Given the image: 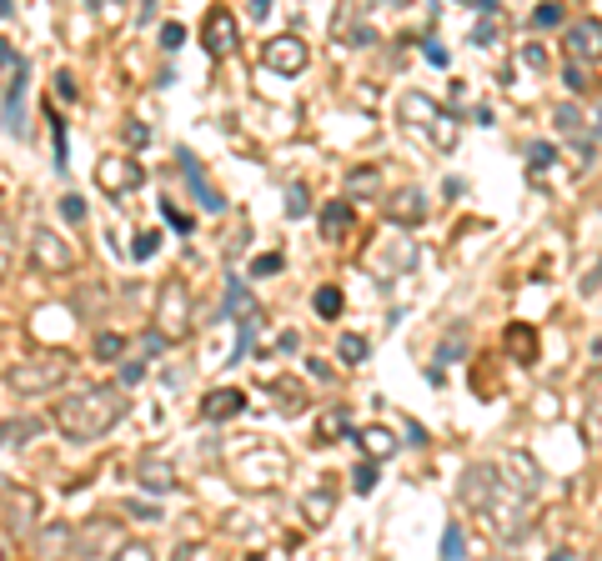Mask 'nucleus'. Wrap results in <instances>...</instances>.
Masks as SVG:
<instances>
[{
  "mask_svg": "<svg viewBox=\"0 0 602 561\" xmlns=\"http://www.w3.org/2000/svg\"><path fill=\"white\" fill-rule=\"evenodd\" d=\"M121 416H126V391H121V386H81V391L61 396V406L51 411L56 431L71 436V441H96V436H106Z\"/></svg>",
  "mask_w": 602,
  "mask_h": 561,
  "instance_id": "obj_1",
  "label": "nucleus"
},
{
  "mask_svg": "<svg viewBox=\"0 0 602 561\" xmlns=\"http://www.w3.org/2000/svg\"><path fill=\"white\" fill-rule=\"evenodd\" d=\"M397 121H402L407 131H422L437 151H452V146H457V116L442 111V106H437L432 96H422V91H402Z\"/></svg>",
  "mask_w": 602,
  "mask_h": 561,
  "instance_id": "obj_2",
  "label": "nucleus"
},
{
  "mask_svg": "<svg viewBox=\"0 0 602 561\" xmlns=\"http://www.w3.org/2000/svg\"><path fill=\"white\" fill-rule=\"evenodd\" d=\"M66 376H71V356H66V351H46V356H31V361L6 366V386L21 391V396H31V391H56Z\"/></svg>",
  "mask_w": 602,
  "mask_h": 561,
  "instance_id": "obj_3",
  "label": "nucleus"
},
{
  "mask_svg": "<svg viewBox=\"0 0 602 561\" xmlns=\"http://www.w3.org/2000/svg\"><path fill=\"white\" fill-rule=\"evenodd\" d=\"M166 341H176V336H186L191 331V291L181 286V281H166L161 286V296H156V321H151Z\"/></svg>",
  "mask_w": 602,
  "mask_h": 561,
  "instance_id": "obj_4",
  "label": "nucleus"
},
{
  "mask_svg": "<svg viewBox=\"0 0 602 561\" xmlns=\"http://www.w3.org/2000/svg\"><path fill=\"white\" fill-rule=\"evenodd\" d=\"M307 61H312V51H307V41H301V36H271V41L261 46V66L276 71V76L307 71Z\"/></svg>",
  "mask_w": 602,
  "mask_h": 561,
  "instance_id": "obj_5",
  "label": "nucleus"
},
{
  "mask_svg": "<svg viewBox=\"0 0 602 561\" xmlns=\"http://www.w3.org/2000/svg\"><path fill=\"white\" fill-rule=\"evenodd\" d=\"M412 266H417V246H412L402 231H392V236H382V241H377V251H372V271H377L382 281L407 276Z\"/></svg>",
  "mask_w": 602,
  "mask_h": 561,
  "instance_id": "obj_6",
  "label": "nucleus"
},
{
  "mask_svg": "<svg viewBox=\"0 0 602 561\" xmlns=\"http://www.w3.org/2000/svg\"><path fill=\"white\" fill-rule=\"evenodd\" d=\"M0 66H6V131L21 136L26 121H21V96H26V61L16 56V46H0Z\"/></svg>",
  "mask_w": 602,
  "mask_h": 561,
  "instance_id": "obj_7",
  "label": "nucleus"
},
{
  "mask_svg": "<svg viewBox=\"0 0 602 561\" xmlns=\"http://www.w3.org/2000/svg\"><path fill=\"white\" fill-rule=\"evenodd\" d=\"M146 181V171L136 166V161H126V156H106L101 166H96V186L106 191V196H126V191H136Z\"/></svg>",
  "mask_w": 602,
  "mask_h": 561,
  "instance_id": "obj_8",
  "label": "nucleus"
},
{
  "mask_svg": "<svg viewBox=\"0 0 602 561\" xmlns=\"http://www.w3.org/2000/svg\"><path fill=\"white\" fill-rule=\"evenodd\" d=\"M31 261H36L41 271L61 276V271L76 266V251H71V241H61L56 231H36V236H31Z\"/></svg>",
  "mask_w": 602,
  "mask_h": 561,
  "instance_id": "obj_9",
  "label": "nucleus"
},
{
  "mask_svg": "<svg viewBox=\"0 0 602 561\" xmlns=\"http://www.w3.org/2000/svg\"><path fill=\"white\" fill-rule=\"evenodd\" d=\"M502 476H512V486H517L522 496H532V491L542 486V466H537L532 451H522V446L502 451Z\"/></svg>",
  "mask_w": 602,
  "mask_h": 561,
  "instance_id": "obj_10",
  "label": "nucleus"
},
{
  "mask_svg": "<svg viewBox=\"0 0 602 561\" xmlns=\"http://www.w3.org/2000/svg\"><path fill=\"white\" fill-rule=\"evenodd\" d=\"M136 481H141L146 491H156V496L176 491V466H171V456H161V451H146V456H141V466H136Z\"/></svg>",
  "mask_w": 602,
  "mask_h": 561,
  "instance_id": "obj_11",
  "label": "nucleus"
},
{
  "mask_svg": "<svg viewBox=\"0 0 602 561\" xmlns=\"http://www.w3.org/2000/svg\"><path fill=\"white\" fill-rule=\"evenodd\" d=\"M567 46H572L577 61L597 66V61H602V21H597V16H582V21L567 31Z\"/></svg>",
  "mask_w": 602,
  "mask_h": 561,
  "instance_id": "obj_12",
  "label": "nucleus"
},
{
  "mask_svg": "<svg viewBox=\"0 0 602 561\" xmlns=\"http://www.w3.org/2000/svg\"><path fill=\"white\" fill-rule=\"evenodd\" d=\"M221 316H231L236 326H256V321H261V306H256V296H251V286H246V281H226Z\"/></svg>",
  "mask_w": 602,
  "mask_h": 561,
  "instance_id": "obj_13",
  "label": "nucleus"
},
{
  "mask_svg": "<svg viewBox=\"0 0 602 561\" xmlns=\"http://www.w3.org/2000/svg\"><path fill=\"white\" fill-rule=\"evenodd\" d=\"M36 526V496L21 486H6V536H26Z\"/></svg>",
  "mask_w": 602,
  "mask_h": 561,
  "instance_id": "obj_14",
  "label": "nucleus"
},
{
  "mask_svg": "<svg viewBox=\"0 0 602 561\" xmlns=\"http://www.w3.org/2000/svg\"><path fill=\"white\" fill-rule=\"evenodd\" d=\"M427 216V196H422V186H402V191H392V201H387V221H397V226H417Z\"/></svg>",
  "mask_w": 602,
  "mask_h": 561,
  "instance_id": "obj_15",
  "label": "nucleus"
},
{
  "mask_svg": "<svg viewBox=\"0 0 602 561\" xmlns=\"http://www.w3.org/2000/svg\"><path fill=\"white\" fill-rule=\"evenodd\" d=\"M206 51L211 56H231L236 51V16L231 11H211L206 16Z\"/></svg>",
  "mask_w": 602,
  "mask_h": 561,
  "instance_id": "obj_16",
  "label": "nucleus"
},
{
  "mask_svg": "<svg viewBox=\"0 0 602 561\" xmlns=\"http://www.w3.org/2000/svg\"><path fill=\"white\" fill-rule=\"evenodd\" d=\"M582 436L592 446H602V376H592L582 391Z\"/></svg>",
  "mask_w": 602,
  "mask_h": 561,
  "instance_id": "obj_17",
  "label": "nucleus"
},
{
  "mask_svg": "<svg viewBox=\"0 0 602 561\" xmlns=\"http://www.w3.org/2000/svg\"><path fill=\"white\" fill-rule=\"evenodd\" d=\"M181 171H186V181H191V191H196V201H201L206 211H226V201L211 191V181H206V171H201V161H196L191 151H181Z\"/></svg>",
  "mask_w": 602,
  "mask_h": 561,
  "instance_id": "obj_18",
  "label": "nucleus"
},
{
  "mask_svg": "<svg viewBox=\"0 0 602 561\" xmlns=\"http://www.w3.org/2000/svg\"><path fill=\"white\" fill-rule=\"evenodd\" d=\"M241 406H246V396H241L236 386H221V391H211V396L201 401V416H206V421H231Z\"/></svg>",
  "mask_w": 602,
  "mask_h": 561,
  "instance_id": "obj_19",
  "label": "nucleus"
},
{
  "mask_svg": "<svg viewBox=\"0 0 602 561\" xmlns=\"http://www.w3.org/2000/svg\"><path fill=\"white\" fill-rule=\"evenodd\" d=\"M347 226H352V206H347V201H327V206H322V236L337 241Z\"/></svg>",
  "mask_w": 602,
  "mask_h": 561,
  "instance_id": "obj_20",
  "label": "nucleus"
},
{
  "mask_svg": "<svg viewBox=\"0 0 602 561\" xmlns=\"http://www.w3.org/2000/svg\"><path fill=\"white\" fill-rule=\"evenodd\" d=\"M507 351H512L517 361H532V356H537V336H532V326H512V331H507Z\"/></svg>",
  "mask_w": 602,
  "mask_h": 561,
  "instance_id": "obj_21",
  "label": "nucleus"
},
{
  "mask_svg": "<svg viewBox=\"0 0 602 561\" xmlns=\"http://www.w3.org/2000/svg\"><path fill=\"white\" fill-rule=\"evenodd\" d=\"M362 446H367L372 456H382V461H387V456L397 451V436H392L387 426H367V431H362Z\"/></svg>",
  "mask_w": 602,
  "mask_h": 561,
  "instance_id": "obj_22",
  "label": "nucleus"
},
{
  "mask_svg": "<svg viewBox=\"0 0 602 561\" xmlns=\"http://www.w3.org/2000/svg\"><path fill=\"white\" fill-rule=\"evenodd\" d=\"M312 306H317V316H327V321H337V316H342V291H337V286H317V296H312Z\"/></svg>",
  "mask_w": 602,
  "mask_h": 561,
  "instance_id": "obj_23",
  "label": "nucleus"
},
{
  "mask_svg": "<svg viewBox=\"0 0 602 561\" xmlns=\"http://www.w3.org/2000/svg\"><path fill=\"white\" fill-rule=\"evenodd\" d=\"M467 556V536H462V521H452L442 531V561H462Z\"/></svg>",
  "mask_w": 602,
  "mask_h": 561,
  "instance_id": "obj_24",
  "label": "nucleus"
},
{
  "mask_svg": "<svg viewBox=\"0 0 602 561\" xmlns=\"http://www.w3.org/2000/svg\"><path fill=\"white\" fill-rule=\"evenodd\" d=\"M307 211H312V196H307V186H296V181H291V186H286V216H291V221H301Z\"/></svg>",
  "mask_w": 602,
  "mask_h": 561,
  "instance_id": "obj_25",
  "label": "nucleus"
},
{
  "mask_svg": "<svg viewBox=\"0 0 602 561\" xmlns=\"http://www.w3.org/2000/svg\"><path fill=\"white\" fill-rule=\"evenodd\" d=\"M367 351H372V346H367V336H357V331H347V336H342V361H347V366H362V361H367Z\"/></svg>",
  "mask_w": 602,
  "mask_h": 561,
  "instance_id": "obj_26",
  "label": "nucleus"
},
{
  "mask_svg": "<svg viewBox=\"0 0 602 561\" xmlns=\"http://www.w3.org/2000/svg\"><path fill=\"white\" fill-rule=\"evenodd\" d=\"M126 351V336H116V331H101L96 336V361H116Z\"/></svg>",
  "mask_w": 602,
  "mask_h": 561,
  "instance_id": "obj_27",
  "label": "nucleus"
},
{
  "mask_svg": "<svg viewBox=\"0 0 602 561\" xmlns=\"http://www.w3.org/2000/svg\"><path fill=\"white\" fill-rule=\"evenodd\" d=\"M347 191H352V196H367V191H377V166H362V171H352V176H347Z\"/></svg>",
  "mask_w": 602,
  "mask_h": 561,
  "instance_id": "obj_28",
  "label": "nucleus"
},
{
  "mask_svg": "<svg viewBox=\"0 0 602 561\" xmlns=\"http://www.w3.org/2000/svg\"><path fill=\"white\" fill-rule=\"evenodd\" d=\"M156 246H161V231H136L131 256H136V261H151V256H156Z\"/></svg>",
  "mask_w": 602,
  "mask_h": 561,
  "instance_id": "obj_29",
  "label": "nucleus"
},
{
  "mask_svg": "<svg viewBox=\"0 0 602 561\" xmlns=\"http://www.w3.org/2000/svg\"><path fill=\"white\" fill-rule=\"evenodd\" d=\"M562 16H567L562 6H537V11H532V26H537V31H552V26H562Z\"/></svg>",
  "mask_w": 602,
  "mask_h": 561,
  "instance_id": "obj_30",
  "label": "nucleus"
},
{
  "mask_svg": "<svg viewBox=\"0 0 602 561\" xmlns=\"http://www.w3.org/2000/svg\"><path fill=\"white\" fill-rule=\"evenodd\" d=\"M41 431V421H6V446H16V441H31Z\"/></svg>",
  "mask_w": 602,
  "mask_h": 561,
  "instance_id": "obj_31",
  "label": "nucleus"
},
{
  "mask_svg": "<svg viewBox=\"0 0 602 561\" xmlns=\"http://www.w3.org/2000/svg\"><path fill=\"white\" fill-rule=\"evenodd\" d=\"M111 561H156V551H151L146 541H126V546H121Z\"/></svg>",
  "mask_w": 602,
  "mask_h": 561,
  "instance_id": "obj_32",
  "label": "nucleus"
},
{
  "mask_svg": "<svg viewBox=\"0 0 602 561\" xmlns=\"http://www.w3.org/2000/svg\"><path fill=\"white\" fill-rule=\"evenodd\" d=\"M161 46H166V51H181V46H186V26H181V21H166V26H161Z\"/></svg>",
  "mask_w": 602,
  "mask_h": 561,
  "instance_id": "obj_33",
  "label": "nucleus"
},
{
  "mask_svg": "<svg viewBox=\"0 0 602 561\" xmlns=\"http://www.w3.org/2000/svg\"><path fill=\"white\" fill-rule=\"evenodd\" d=\"M577 126H582V111H577L572 101H567V106H557V131H567V136H572Z\"/></svg>",
  "mask_w": 602,
  "mask_h": 561,
  "instance_id": "obj_34",
  "label": "nucleus"
},
{
  "mask_svg": "<svg viewBox=\"0 0 602 561\" xmlns=\"http://www.w3.org/2000/svg\"><path fill=\"white\" fill-rule=\"evenodd\" d=\"M51 126H56V136H51V141H56V166L66 171V161H71V146H66V126H61V116H51Z\"/></svg>",
  "mask_w": 602,
  "mask_h": 561,
  "instance_id": "obj_35",
  "label": "nucleus"
},
{
  "mask_svg": "<svg viewBox=\"0 0 602 561\" xmlns=\"http://www.w3.org/2000/svg\"><path fill=\"white\" fill-rule=\"evenodd\" d=\"M337 431H342V436L352 431V421H347V411H327V416H322V436H337Z\"/></svg>",
  "mask_w": 602,
  "mask_h": 561,
  "instance_id": "obj_36",
  "label": "nucleus"
},
{
  "mask_svg": "<svg viewBox=\"0 0 602 561\" xmlns=\"http://www.w3.org/2000/svg\"><path fill=\"white\" fill-rule=\"evenodd\" d=\"M527 161H532V166H552V161H557V146H542V141H532V146H527Z\"/></svg>",
  "mask_w": 602,
  "mask_h": 561,
  "instance_id": "obj_37",
  "label": "nucleus"
},
{
  "mask_svg": "<svg viewBox=\"0 0 602 561\" xmlns=\"http://www.w3.org/2000/svg\"><path fill=\"white\" fill-rule=\"evenodd\" d=\"M161 216H166V221H171V226H176V231H181V236H186V231H191V226H196V221H191V216H186V211H176V206H171V201H161Z\"/></svg>",
  "mask_w": 602,
  "mask_h": 561,
  "instance_id": "obj_38",
  "label": "nucleus"
},
{
  "mask_svg": "<svg viewBox=\"0 0 602 561\" xmlns=\"http://www.w3.org/2000/svg\"><path fill=\"white\" fill-rule=\"evenodd\" d=\"M352 486H357V491H372V486H377V466H372V461H362V466L352 471Z\"/></svg>",
  "mask_w": 602,
  "mask_h": 561,
  "instance_id": "obj_39",
  "label": "nucleus"
},
{
  "mask_svg": "<svg viewBox=\"0 0 602 561\" xmlns=\"http://www.w3.org/2000/svg\"><path fill=\"white\" fill-rule=\"evenodd\" d=\"M276 271H281V256H276V251H271V256H256V261H251V276H276Z\"/></svg>",
  "mask_w": 602,
  "mask_h": 561,
  "instance_id": "obj_40",
  "label": "nucleus"
},
{
  "mask_svg": "<svg viewBox=\"0 0 602 561\" xmlns=\"http://www.w3.org/2000/svg\"><path fill=\"white\" fill-rule=\"evenodd\" d=\"M126 146H151V126L131 121V126H126Z\"/></svg>",
  "mask_w": 602,
  "mask_h": 561,
  "instance_id": "obj_41",
  "label": "nucleus"
},
{
  "mask_svg": "<svg viewBox=\"0 0 602 561\" xmlns=\"http://www.w3.org/2000/svg\"><path fill=\"white\" fill-rule=\"evenodd\" d=\"M161 346H166V336H161V331H146V341H141V361L161 356Z\"/></svg>",
  "mask_w": 602,
  "mask_h": 561,
  "instance_id": "obj_42",
  "label": "nucleus"
},
{
  "mask_svg": "<svg viewBox=\"0 0 602 561\" xmlns=\"http://www.w3.org/2000/svg\"><path fill=\"white\" fill-rule=\"evenodd\" d=\"M141 376H146V361H141V356H136V361H126V366H121V386H136V381H141Z\"/></svg>",
  "mask_w": 602,
  "mask_h": 561,
  "instance_id": "obj_43",
  "label": "nucleus"
},
{
  "mask_svg": "<svg viewBox=\"0 0 602 561\" xmlns=\"http://www.w3.org/2000/svg\"><path fill=\"white\" fill-rule=\"evenodd\" d=\"M327 506H332V496H327V491L307 496V516H312V521H322V516H327Z\"/></svg>",
  "mask_w": 602,
  "mask_h": 561,
  "instance_id": "obj_44",
  "label": "nucleus"
},
{
  "mask_svg": "<svg viewBox=\"0 0 602 561\" xmlns=\"http://www.w3.org/2000/svg\"><path fill=\"white\" fill-rule=\"evenodd\" d=\"M61 206H66V221H86V201L81 196H66Z\"/></svg>",
  "mask_w": 602,
  "mask_h": 561,
  "instance_id": "obj_45",
  "label": "nucleus"
},
{
  "mask_svg": "<svg viewBox=\"0 0 602 561\" xmlns=\"http://www.w3.org/2000/svg\"><path fill=\"white\" fill-rule=\"evenodd\" d=\"M477 46H487V41H497V26H492V16H482V26H477V36H472Z\"/></svg>",
  "mask_w": 602,
  "mask_h": 561,
  "instance_id": "obj_46",
  "label": "nucleus"
},
{
  "mask_svg": "<svg viewBox=\"0 0 602 561\" xmlns=\"http://www.w3.org/2000/svg\"><path fill=\"white\" fill-rule=\"evenodd\" d=\"M427 61H432V66H447V46H442V41H427Z\"/></svg>",
  "mask_w": 602,
  "mask_h": 561,
  "instance_id": "obj_47",
  "label": "nucleus"
},
{
  "mask_svg": "<svg viewBox=\"0 0 602 561\" xmlns=\"http://www.w3.org/2000/svg\"><path fill=\"white\" fill-rule=\"evenodd\" d=\"M56 96H61V101H76V86H71V76H56Z\"/></svg>",
  "mask_w": 602,
  "mask_h": 561,
  "instance_id": "obj_48",
  "label": "nucleus"
},
{
  "mask_svg": "<svg viewBox=\"0 0 602 561\" xmlns=\"http://www.w3.org/2000/svg\"><path fill=\"white\" fill-rule=\"evenodd\" d=\"M271 16V0H251V21H266Z\"/></svg>",
  "mask_w": 602,
  "mask_h": 561,
  "instance_id": "obj_49",
  "label": "nucleus"
},
{
  "mask_svg": "<svg viewBox=\"0 0 602 561\" xmlns=\"http://www.w3.org/2000/svg\"><path fill=\"white\" fill-rule=\"evenodd\" d=\"M527 66H547V51H542V46H527Z\"/></svg>",
  "mask_w": 602,
  "mask_h": 561,
  "instance_id": "obj_50",
  "label": "nucleus"
},
{
  "mask_svg": "<svg viewBox=\"0 0 602 561\" xmlns=\"http://www.w3.org/2000/svg\"><path fill=\"white\" fill-rule=\"evenodd\" d=\"M582 86H587V81H582V71H577V66H567V91H582Z\"/></svg>",
  "mask_w": 602,
  "mask_h": 561,
  "instance_id": "obj_51",
  "label": "nucleus"
},
{
  "mask_svg": "<svg viewBox=\"0 0 602 561\" xmlns=\"http://www.w3.org/2000/svg\"><path fill=\"white\" fill-rule=\"evenodd\" d=\"M176 561H201V546H176Z\"/></svg>",
  "mask_w": 602,
  "mask_h": 561,
  "instance_id": "obj_52",
  "label": "nucleus"
},
{
  "mask_svg": "<svg viewBox=\"0 0 602 561\" xmlns=\"http://www.w3.org/2000/svg\"><path fill=\"white\" fill-rule=\"evenodd\" d=\"M547 561H577V556H572V551H552Z\"/></svg>",
  "mask_w": 602,
  "mask_h": 561,
  "instance_id": "obj_53",
  "label": "nucleus"
},
{
  "mask_svg": "<svg viewBox=\"0 0 602 561\" xmlns=\"http://www.w3.org/2000/svg\"><path fill=\"white\" fill-rule=\"evenodd\" d=\"M597 136H602V111H597Z\"/></svg>",
  "mask_w": 602,
  "mask_h": 561,
  "instance_id": "obj_54",
  "label": "nucleus"
}]
</instances>
